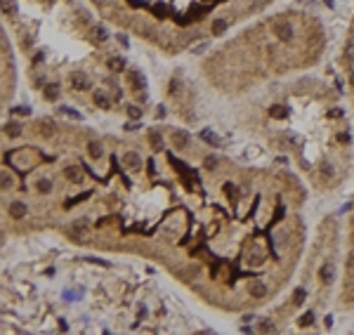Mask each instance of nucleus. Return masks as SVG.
<instances>
[{"label": "nucleus", "mask_w": 354, "mask_h": 335, "mask_svg": "<svg viewBox=\"0 0 354 335\" xmlns=\"http://www.w3.org/2000/svg\"><path fill=\"white\" fill-rule=\"evenodd\" d=\"M64 177H66L71 184H81V179H83L81 168H76V165H66V168H64Z\"/></svg>", "instance_id": "nucleus-9"}, {"label": "nucleus", "mask_w": 354, "mask_h": 335, "mask_svg": "<svg viewBox=\"0 0 354 335\" xmlns=\"http://www.w3.org/2000/svg\"><path fill=\"white\" fill-rule=\"evenodd\" d=\"M36 189H38L41 194H50L52 192V182H50L48 177H41L38 182H36Z\"/></svg>", "instance_id": "nucleus-18"}, {"label": "nucleus", "mask_w": 354, "mask_h": 335, "mask_svg": "<svg viewBox=\"0 0 354 335\" xmlns=\"http://www.w3.org/2000/svg\"><path fill=\"white\" fill-rule=\"evenodd\" d=\"M92 102H95V106H99V109H111V97L107 95V92H102V90H97L95 95H92Z\"/></svg>", "instance_id": "nucleus-10"}, {"label": "nucleus", "mask_w": 354, "mask_h": 335, "mask_svg": "<svg viewBox=\"0 0 354 335\" xmlns=\"http://www.w3.org/2000/svg\"><path fill=\"white\" fill-rule=\"evenodd\" d=\"M321 170H324V177H331V175H333V168H328L326 163H324V168H321Z\"/></svg>", "instance_id": "nucleus-34"}, {"label": "nucleus", "mask_w": 354, "mask_h": 335, "mask_svg": "<svg viewBox=\"0 0 354 335\" xmlns=\"http://www.w3.org/2000/svg\"><path fill=\"white\" fill-rule=\"evenodd\" d=\"M258 330H260V333H276V326H274V321L265 319V321L258 323Z\"/></svg>", "instance_id": "nucleus-19"}, {"label": "nucleus", "mask_w": 354, "mask_h": 335, "mask_svg": "<svg viewBox=\"0 0 354 335\" xmlns=\"http://www.w3.org/2000/svg\"><path fill=\"white\" fill-rule=\"evenodd\" d=\"M272 31H274V35H276V41H281V43H288L293 38V26H291L288 21H276L272 26Z\"/></svg>", "instance_id": "nucleus-1"}, {"label": "nucleus", "mask_w": 354, "mask_h": 335, "mask_svg": "<svg viewBox=\"0 0 354 335\" xmlns=\"http://www.w3.org/2000/svg\"><path fill=\"white\" fill-rule=\"evenodd\" d=\"M305 297H307L305 288H298V290L293 293V305H302V302H305Z\"/></svg>", "instance_id": "nucleus-27"}, {"label": "nucleus", "mask_w": 354, "mask_h": 335, "mask_svg": "<svg viewBox=\"0 0 354 335\" xmlns=\"http://www.w3.org/2000/svg\"><path fill=\"white\" fill-rule=\"evenodd\" d=\"M201 137H203V139H205V142H208V144H213V146H218V139L213 137V132H210V130H203V132H201Z\"/></svg>", "instance_id": "nucleus-28"}, {"label": "nucleus", "mask_w": 354, "mask_h": 335, "mask_svg": "<svg viewBox=\"0 0 354 335\" xmlns=\"http://www.w3.org/2000/svg\"><path fill=\"white\" fill-rule=\"evenodd\" d=\"M88 38L92 43H102L104 38H107V31H104V26H90V31H88Z\"/></svg>", "instance_id": "nucleus-13"}, {"label": "nucleus", "mask_w": 354, "mask_h": 335, "mask_svg": "<svg viewBox=\"0 0 354 335\" xmlns=\"http://www.w3.org/2000/svg\"><path fill=\"white\" fill-rule=\"evenodd\" d=\"M312 323H314V312H307V314H302V316H300L298 326H300V328H309Z\"/></svg>", "instance_id": "nucleus-21"}, {"label": "nucleus", "mask_w": 354, "mask_h": 335, "mask_svg": "<svg viewBox=\"0 0 354 335\" xmlns=\"http://www.w3.org/2000/svg\"><path fill=\"white\" fill-rule=\"evenodd\" d=\"M319 279L324 281V283H328V281L333 279V269H331V265H324V267L319 269Z\"/></svg>", "instance_id": "nucleus-23"}, {"label": "nucleus", "mask_w": 354, "mask_h": 335, "mask_svg": "<svg viewBox=\"0 0 354 335\" xmlns=\"http://www.w3.org/2000/svg\"><path fill=\"white\" fill-rule=\"evenodd\" d=\"M21 132H24V128H21L19 123H7L5 125V135L12 137V139H14V137H21Z\"/></svg>", "instance_id": "nucleus-15"}, {"label": "nucleus", "mask_w": 354, "mask_h": 335, "mask_svg": "<svg viewBox=\"0 0 354 335\" xmlns=\"http://www.w3.org/2000/svg\"><path fill=\"white\" fill-rule=\"evenodd\" d=\"M331 118H342V111L340 109H333V111H331Z\"/></svg>", "instance_id": "nucleus-35"}, {"label": "nucleus", "mask_w": 354, "mask_h": 335, "mask_svg": "<svg viewBox=\"0 0 354 335\" xmlns=\"http://www.w3.org/2000/svg\"><path fill=\"white\" fill-rule=\"evenodd\" d=\"M130 88L132 90L142 88V81H139V73H137V71H130Z\"/></svg>", "instance_id": "nucleus-26"}, {"label": "nucleus", "mask_w": 354, "mask_h": 335, "mask_svg": "<svg viewBox=\"0 0 354 335\" xmlns=\"http://www.w3.org/2000/svg\"><path fill=\"white\" fill-rule=\"evenodd\" d=\"M26 203L24 201H12V203L7 205V212H10V217L12 219H24L26 217Z\"/></svg>", "instance_id": "nucleus-4"}, {"label": "nucleus", "mask_w": 354, "mask_h": 335, "mask_svg": "<svg viewBox=\"0 0 354 335\" xmlns=\"http://www.w3.org/2000/svg\"><path fill=\"white\" fill-rule=\"evenodd\" d=\"M203 165H205V170H215V168H218V158H215V156H208Z\"/></svg>", "instance_id": "nucleus-29"}, {"label": "nucleus", "mask_w": 354, "mask_h": 335, "mask_svg": "<svg viewBox=\"0 0 354 335\" xmlns=\"http://www.w3.org/2000/svg\"><path fill=\"white\" fill-rule=\"evenodd\" d=\"M349 85H352V88H354V71H352V73H349Z\"/></svg>", "instance_id": "nucleus-37"}, {"label": "nucleus", "mask_w": 354, "mask_h": 335, "mask_svg": "<svg viewBox=\"0 0 354 335\" xmlns=\"http://www.w3.org/2000/svg\"><path fill=\"white\" fill-rule=\"evenodd\" d=\"M345 57H347L349 62H354V43H352V45H349V48H347V52H345Z\"/></svg>", "instance_id": "nucleus-32"}, {"label": "nucleus", "mask_w": 354, "mask_h": 335, "mask_svg": "<svg viewBox=\"0 0 354 335\" xmlns=\"http://www.w3.org/2000/svg\"><path fill=\"white\" fill-rule=\"evenodd\" d=\"M156 116H158V118H163V116H165V109H163V106H158V109H156Z\"/></svg>", "instance_id": "nucleus-36"}, {"label": "nucleus", "mask_w": 354, "mask_h": 335, "mask_svg": "<svg viewBox=\"0 0 354 335\" xmlns=\"http://www.w3.org/2000/svg\"><path fill=\"white\" fill-rule=\"evenodd\" d=\"M227 26H229L227 19H215L213 21V35H222L227 31Z\"/></svg>", "instance_id": "nucleus-17"}, {"label": "nucleus", "mask_w": 354, "mask_h": 335, "mask_svg": "<svg viewBox=\"0 0 354 335\" xmlns=\"http://www.w3.org/2000/svg\"><path fill=\"white\" fill-rule=\"evenodd\" d=\"M269 116H274V118H286V116H288V109H286V106H281V104H276V106H272V109H269Z\"/></svg>", "instance_id": "nucleus-22"}, {"label": "nucleus", "mask_w": 354, "mask_h": 335, "mask_svg": "<svg viewBox=\"0 0 354 335\" xmlns=\"http://www.w3.org/2000/svg\"><path fill=\"white\" fill-rule=\"evenodd\" d=\"M149 144H151V149H154V151H161V149H163V137L158 135V132H151V135H149Z\"/></svg>", "instance_id": "nucleus-16"}, {"label": "nucleus", "mask_w": 354, "mask_h": 335, "mask_svg": "<svg viewBox=\"0 0 354 335\" xmlns=\"http://www.w3.org/2000/svg\"><path fill=\"white\" fill-rule=\"evenodd\" d=\"M109 68H111V71H123V68H125V59H121V57L109 59Z\"/></svg>", "instance_id": "nucleus-24"}, {"label": "nucleus", "mask_w": 354, "mask_h": 335, "mask_svg": "<svg viewBox=\"0 0 354 335\" xmlns=\"http://www.w3.org/2000/svg\"><path fill=\"white\" fill-rule=\"evenodd\" d=\"M128 114H130V118H142V111L137 109V106H128Z\"/></svg>", "instance_id": "nucleus-30"}, {"label": "nucleus", "mask_w": 354, "mask_h": 335, "mask_svg": "<svg viewBox=\"0 0 354 335\" xmlns=\"http://www.w3.org/2000/svg\"><path fill=\"white\" fill-rule=\"evenodd\" d=\"M59 92H61L59 83H48V85L43 88V95H45L48 102H57V99H59Z\"/></svg>", "instance_id": "nucleus-7"}, {"label": "nucleus", "mask_w": 354, "mask_h": 335, "mask_svg": "<svg viewBox=\"0 0 354 335\" xmlns=\"http://www.w3.org/2000/svg\"><path fill=\"white\" fill-rule=\"evenodd\" d=\"M68 83H71V88L74 90H78V92H85V90H90L92 88V83H90V78L85 73H71V78H68Z\"/></svg>", "instance_id": "nucleus-2"}, {"label": "nucleus", "mask_w": 354, "mask_h": 335, "mask_svg": "<svg viewBox=\"0 0 354 335\" xmlns=\"http://www.w3.org/2000/svg\"><path fill=\"white\" fill-rule=\"evenodd\" d=\"M3 12H5L7 17H12V14H17V5H14L12 0H3Z\"/></svg>", "instance_id": "nucleus-25"}, {"label": "nucleus", "mask_w": 354, "mask_h": 335, "mask_svg": "<svg viewBox=\"0 0 354 335\" xmlns=\"http://www.w3.org/2000/svg\"><path fill=\"white\" fill-rule=\"evenodd\" d=\"M198 274V267L196 265H189V267H182L180 272H177V279L182 281H194V276Z\"/></svg>", "instance_id": "nucleus-14"}, {"label": "nucleus", "mask_w": 354, "mask_h": 335, "mask_svg": "<svg viewBox=\"0 0 354 335\" xmlns=\"http://www.w3.org/2000/svg\"><path fill=\"white\" fill-rule=\"evenodd\" d=\"M36 130H38V135H41V137H52V132H55V123L48 121V118H43V121L36 123Z\"/></svg>", "instance_id": "nucleus-8"}, {"label": "nucleus", "mask_w": 354, "mask_h": 335, "mask_svg": "<svg viewBox=\"0 0 354 335\" xmlns=\"http://www.w3.org/2000/svg\"><path fill=\"white\" fill-rule=\"evenodd\" d=\"M172 146H175V149H187V146H189V135L184 130L172 132Z\"/></svg>", "instance_id": "nucleus-11"}, {"label": "nucleus", "mask_w": 354, "mask_h": 335, "mask_svg": "<svg viewBox=\"0 0 354 335\" xmlns=\"http://www.w3.org/2000/svg\"><path fill=\"white\" fill-rule=\"evenodd\" d=\"M61 114H66V116H71V118H76V121H78V118H81V116H78V114H76V111H74V109H61Z\"/></svg>", "instance_id": "nucleus-33"}, {"label": "nucleus", "mask_w": 354, "mask_h": 335, "mask_svg": "<svg viewBox=\"0 0 354 335\" xmlns=\"http://www.w3.org/2000/svg\"><path fill=\"white\" fill-rule=\"evenodd\" d=\"M123 165L130 168V170H137V168L142 165V158H139V154H135V151H128V154H123Z\"/></svg>", "instance_id": "nucleus-5"}, {"label": "nucleus", "mask_w": 354, "mask_h": 335, "mask_svg": "<svg viewBox=\"0 0 354 335\" xmlns=\"http://www.w3.org/2000/svg\"><path fill=\"white\" fill-rule=\"evenodd\" d=\"M85 232H88V222H85V219H78V222H74V225L66 229L68 239H74V241H83V234Z\"/></svg>", "instance_id": "nucleus-3"}, {"label": "nucleus", "mask_w": 354, "mask_h": 335, "mask_svg": "<svg viewBox=\"0 0 354 335\" xmlns=\"http://www.w3.org/2000/svg\"><path fill=\"white\" fill-rule=\"evenodd\" d=\"M102 154H104L102 142H99V139H90V142H88V156L92 158V161H99Z\"/></svg>", "instance_id": "nucleus-6"}, {"label": "nucleus", "mask_w": 354, "mask_h": 335, "mask_svg": "<svg viewBox=\"0 0 354 335\" xmlns=\"http://www.w3.org/2000/svg\"><path fill=\"white\" fill-rule=\"evenodd\" d=\"M248 293H251L255 300H260V297H265L267 295V286L265 283H260V281H253L251 286H248Z\"/></svg>", "instance_id": "nucleus-12"}, {"label": "nucleus", "mask_w": 354, "mask_h": 335, "mask_svg": "<svg viewBox=\"0 0 354 335\" xmlns=\"http://www.w3.org/2000/svg\"><path fill=\"white\" fill-rule=\"evenodd\" d=\"M0 187H3V192H10L14 187V177L10 172H3V179H0Z\"/></svg>", "instance_id": "nucleus-20"}, {"label": "nucleus", "mask_w": 354, "mask_h": 335, "mask_svg": "<svg viewBox=\"0 0 354 335\" xmlns=\"http://www.w3.org/2000/svg\"><path fill=\"white\" fill-rule=\"evenodd\" d=\"M338 142H340V144H347V142H349V135H347V132H338Z\"/></svg>", "instance_id": "nucleus-31"}]
</instances>
